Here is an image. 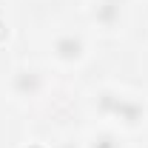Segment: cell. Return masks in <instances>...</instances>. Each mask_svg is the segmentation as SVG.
I'll list each match as a JSON object with an SVG mask.
<instances>
[{"label": "cell", "instance_id": "obj_7", "mask_svg": "<svg viewBox=\"0 0 148 148\" xmlns=\"http://www.w3.org/2000/svg\"><path fill=\"white\" fill-rule=\"evenodd\" d=\"M57 148H77V143H60Z\"/></svg>", "mask_w": 148, "mask_h": 148}, {"label": "cell", "instance_id": "obj_8", "mask_svg": "<svg viewBox=\"0 0 148 148\" xmlns=\"http://www.w3.org/2000/svg\"><path fill=\"white\" fill-rule=\"evenodd\" d=\"M26 148H46V145H40V143H29Z\"/></svg>", "mask_w": 148, "mask_h": 148}, {"label": "cell", "instance_id": "obj_6", "mask_svg": "<svg viewBox=\"0 0 148 148\" xmlns=\"http://www.w3.org/2000/svg\"><path fill=\"white\" fill-rule=\"evenodd\" d=\"M6 34H9V29H6V23L0 20V40H6Z\"/></svg>", "mask_w": 148, "mask_h": 148}, {"label": "cell", "instance_id": "obj_5", "mask_svg": "<svg viewBox=\"0 0 148 148\" xmlns=\"http://www.w3.org/2000/svg\"><path fill=\"white\" fill-rule=\"evenodd\" d=\"M88 148H120V140L114 134H97L91 143H88Z\"/></svg>", "mask_w": 148, "mask_h": 148}, {"label": "cell", "instance_id": "obj_3", "mask_svg": "<svg viewBox=\"0 0 148 148\" xmlns=\"http://www.w3.org/2000/svg\"><path fill=\"white\" fill-rule=\"evenodd\" d=\"M54 54L63 63H77V60H83V54H86V46H83L80 37H74V34H60L54 40Z\"/></svg>", "mask_w": 148, "mask_h": 148}, {"label": "cell", "instance_id": "obj_2", "mask_svg": "<svg viewBox=\"0 0 148 148\" xmlns=\"http://www.w3.org/2000/svg\"><path fill=\"white\" fill-rule=\"evenodd\" d=\"M12 88L20 97H37V94L43 91V74L34 71V69H20L12 77Z\"/></svg>", "mask_w": 148, "mask_h": 148}, {"label": "cell", "instance_id": "obj_1", "mask_svg": "<svg viewBox=\"0 0 148 148\" xmlns=\"http://www.w3.org/2000/svg\"><path fill=\"white\" fill-rule=\"evenodd\" d=\"M97 111L123 120L131 128L145 120V106L143 103H137L131 97H123V94H117V91H100V97H97Z\"/></svg>", "mask_w": 148, "mask_h": 148}, {"label": "cell", "instance_id": "obj_4", "mask_svg": "<svg viewBox=\"0 0 148 148\" xmlns=\"http://www.w3.org/2000/svg\"><path fill=\"white\" fill-rule=\"evenodd\" d=\"M120 12H123V0H100L97 9H94V20L100 26L111 29V26L120 23Z\"/></svg>", "mask_w": 148, "mask_h": 148}]
</instances>
